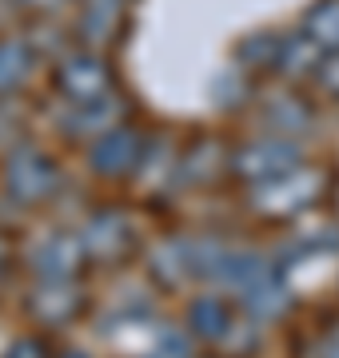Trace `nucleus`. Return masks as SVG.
<instances>
[{
  "mask_svg": "<svg viewBox=\"0 0 339 358\" xmlns=\"http://www.w3.org/2000/svg\"><path fill=\"white\" fill-rule=\"evenodd\" d=\"M128 239H132V227L124 219V211L108 207V211H96L88 219V227L80 235V251H88V255H120Z\"/></svg>",
  "mask_w": 339,
  "mask_h": 358,
  "instance_id": "nucleus-5",
  "label": "nucleus"
},
{
  "mask_svg": "<svg viewBox=\"0 0 339 358\" xmlns=\"http://www.w3.org/2000/svg\"><path fill=\"white\" fill-rule=\"evenodd\" d=\"M56 187H60V167L44 148L16 143L8 152V159H4V192L20 207H36L44 199H53Z\"/></svg>",
  "mask_w": 339,
  "mask_h": 358,
  "instance_id": "nucleus-1",
  "label": "nucleus"
},
{
  "mask_svg": "<svg viewBox=\"0 0 339 358\" xmlns=\"http://www.w3.org/2000/svg\"><path fill=\"white\" fill-rule=\"evenodd\" d=\"M263 120H268V128H272V136H287V140H300L303 131H307V124H312V108L300 100V92L296 88H284L279 96H272V100H263Z\"/></svg>",
  "mask_w": 339,
  "mask_h": 358,
  "instance_id": "nucleus-6",
  "label": "nucleus"
},
{
  "mask_svg": "<svg viewBox=\"0 0 339 358\" xmlns=\"http://www.w3.org/2000/svg\"><path fill=\"white\" fill-rule=\"evenodd\" d=\"M303 36L312 40L319 52L339 48V0H319L303 16Z\"/></svg>",
  "mask_w": 339,
  "mask_h": 358,
  "instance_id": "nucleus-8",
  "label": "nucleus"
},
{
  "mask_svg": "<svg viewBox=\"0 0 339 358\" xmlns=\"http://www.w3.org/2000/svg\"><path fill=\"white\" fill-rule=\"evenodd\" d=\"M112 4H128V0H112Z\"/></svg>",
  "mask_w": 339,
  "mask_h": 358,
  "instance_id": "nucleus-11",
  "label": "nucleus"
},
{
  "mask_svg": "<svg viewBox=\"0 0 339 358\" xmlns=\"http://www.w3.org/2000/svg\"><path fill=\"white\" fill-rule=\"evenodd\" d=\"M144 152H148V140L132 124L116 120L112 128L88 140V167L100 179H124L144 164Z\"/></svg>",
  "mask_w": 339,
  "mask_h": 358,
  "instance_id": "nucleus-4",
  "label": "nucleus"
},
{
  "mask_svg": "<svg viewBox=\"0 0 339 358\" xmlns=\"http://www.w3.org/2000/svg\"><path fill=\"white\" fill-rule=\"evenodd\" d=\"M53 84L68 103H88V100L108 96L116 76H112V64L96 48H80V52H68L64 60L56 64Z\"/></svg>",
  "mask_w": 339,
  "mask_h": 358,
  "instance_id": "nucleus-3",
  "label": "nucleus"
},
{
  "mask_svg": "<svg viewBox=\"0 0 339 358\" xmlns=\"http://www.w3.org/2000/svg\"><path fill=\"white\" fill-rule=\"evenodd\" d=\"M25 8H36V13H48V8H60L64 0H20Z\"/></svg>",
  "mask_w": 339,
  "mask_h": 358,
  "instance_id": "nucleus-10",
  "label": "nucleus"
},
{
  "mask_svg": "<svg viewBox=\"0 0 339 358\" xmlns=\"http://www.w3.org/2000/svg\"><path fill=\"white\" fill-rule=\"evenodd\" d=\"M36 52L28 40H0V96H13L28 84Z\"/></svg>",
  "mask_w": 339,
  "mask_h": 358,
  "instance_id": "nucleus-7",
  "label": "nucleus"
},
{
  "mask_svg": "<svg viewBox=\"0 0 339 358\" xmlns=\"http://www.w3.org/2000/svg\"><path fill=\"white\" fill-rule=\"evenodd\" d=\"M303 164V143L287 140V136H260V140L240 143L228 159V171H235V179H244L251 187L272 183V179L287 176L291 167Z\"/></svg>",
  "mask_w": 339,
  "mask_h": 358,
  "instance_id": "nucleus-2",
  "label": "nucleus"
},
{
  "mask_svg": "<svg viewBox=\"0 0 339 358\" xmlns=\"http://www.w3.org/2000/svg\"><path fill=\"white\" fill-rule=\"evenodd\" d=\"M312 80L327 92V96H335V100H339V48H335V52H324V56H319V64H315Z\"/></svg>",
  "mask_w": 339,
  "mask_h": 358,
  "instance_id": "nucleus-9",
  "label": "nucleus"
}]
</instances>
